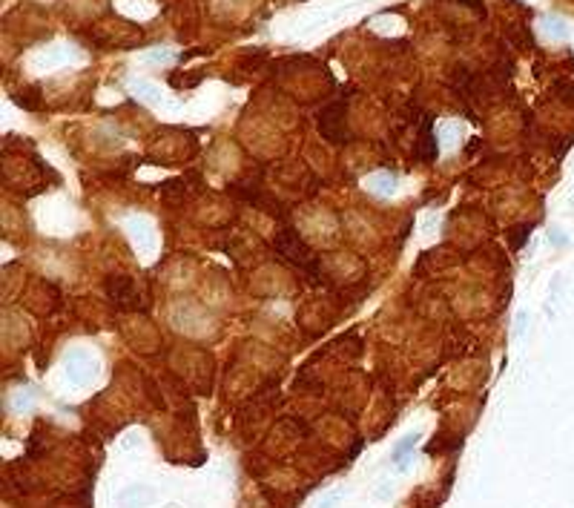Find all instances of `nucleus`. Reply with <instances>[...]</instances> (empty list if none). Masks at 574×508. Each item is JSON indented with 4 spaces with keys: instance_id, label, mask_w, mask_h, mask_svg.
Returning a JSON list of instances; mask_svg holds the SVG:
<instances>
[{
    "instance_id": "6e6552de",
    "label": "nucleus",
    "mask_w": 574,
    "mask_h": 508,
    "mask_svg": "<svg viewBox=\"0 0 574 508\" xmlns=\"http://www.w3.org/2000/svg\"><path fill=\"white\" fill-rule=\"evenodd\" d=\"M146 502H153V491L144 488V486H132L121 494V505L124 508H144Z\"/></svg>"
},
{
    "instance_id": "ddd939ff",
    "label": "nucleus",
    "mask_w": 574,
    "mask_h": 508,
    "mask_svg": "<svg viewBox=\"0 0 574 508\" xmlns=\"http://www.w3.org/2000/svg\"><path fill=\"white\" fill-rule=\"evenodd\" d=\"M336 502H339V494H327V497H324V500H322L316 508H334Z\"/></svg>"
},
{
    "instance_id": "f8f14e48",
    "label": "nucleus",
    "mask_w": 574,
    "mask_h": 508,
    "mask_svg": "<svg viewBox=\"0 0 574 508\" xmlns=\"http://www.w3.org/2000/svg\"><path fill=\"white\" fill-rule=\"evenodd\" d=\"M172 52L170 49H161V52H153V55H146V61H170Z\"/></svg>"
},
{
    "instance_id": "20e7f679",
    "label": "nucleus",
    "mask_w": 574,
    "mask_h": 508,
    "mask_svg": "<svg viewBox=\"0 0 574 508\" xmlns=\"http://www.w3.org/2000/svg\"><path fill=\"white\" fill-rule=\"evenodd\" d=\"M107 293L118 308H138V290L127 276H112L107 282Z\"/></svg>"
},
{
    "instance_id": "9b49d317",
    "label": "nucleus",
    "mask_w": 574,
    "mask_h": 508,
    "mask_svg": "<svg viewBox=\"0 0 574 508\" xmlns=\"http://www.w3.org/2000/svg\"><path fill=\"white\" fill-rule=\"evenodd\" d=\"M511 233H514V235H511V247L520 250V247H523V242L528 238V233H531V227H528V224H523V227H514Z\"/></svg>"
},
{
    "instance_id": "f03ea898",
    "label": "nucleus",
    "mask_w": 574,
    "mask_h": 508,
    "mask_svg": "<svg viewBox=\"0 0 574 508\" xmlns=\"http://www.w3.org/2000/svg\"><path fill=\"white\" fill-rule=\"evenodd\" d=\"M276 250H279L285 259H290L293 264H299V267H313V253H310V247L305 245V238H301L299 233H293V230H282V233H279Z\"/></svg>"
},
{
    "instance_id": "0eeeda50",
    "label": "nucleus",
    "mask_w": 574,
    "mask_h": 508,
    "mask_svg": "<svg viewBox=\"0 0 574 508\" xmlns=\"http://www.w3.org/2000/svg\"><path fill=\"white\" fill-rule=\"evenodd\" d=\"M419 158H422V161H434V158H437V138H434V121H431V118H425V124H422Z\"/></svg>"
},
{
    "instance_id": "f257e3e1",
    "label": "nucleus",
    "mask_w": 574,
    "mask_h": 508,
    "mask_svg": "<svg viewBox=\"0 0 574 508\" xmlns=\"http://www.w3.org/2000/svg\"><path fill=\"white\" fill-rule=\"evenodd\" d=\"M64 373H67V382H69V385L83 387V385H89V382L95 379L98 365H95V359H93V356H89L86 350H72L67 359H64Z\"/></svg>"
},
{
    "instance_id": "1a4fd4ad",
    "label": "nucleus",
    "mask_w": 574,
    "mask_h": 508,
    "mask_svg": "<svg viewBox=\"0 0 574 508\" xmlns=\"http://www.w3.org/2000/svg\"><path fill=\"white\" fill-rule=\"evenodd\" d=\"M542 32H546L549 38H554V41H563L568 35V29H566L563 18H542Z\"/></svg>"
},
{
    "instance_id": "423d86ee",
    "label": "nucleus",
    "mask_w": 574,
    "mask_h": 508,
    "mask_svg": "<svg viewBox=\"0 0 574 508\" xmlns=\"http://www.w3.org/2000/svg\"><path fill=\"white\" fill-rule=\"evenodd\" d=\"M365 187L374 193V195H394L397 193V175H390V172H374L371 178H365Z\"/></svg>"
},
{
    "instance_id": "9d476101",
    "label": "nucleus",
    "mask_w": 574,
    "mask_h": 508,
    "mask_svg": "<svg viewBox=\"0 0 574 508\" xmlns=\"http://www.w3.org/2000/svg\"><path fill=\"white\" fill-rule=\"evenodd\" d=\"M416 442H419V434H408V437H402V442L394 448V462L405 465V457L416 448Z\"/></svg>"
},
{
    "instance_id": "7ed1b4c3",
    "label": "nucleus",
    "mask_w": 574,
    "mask_h": 508,
    "mask_svg": "<svg viewBox=\"0 0 574 508\" xmlns=\"http://www.w3.org/2000/svg\"><path fill=\"white\" fill-rule=\"evenodd\" d=\"M319 130L327 141L334 144H345L348 132H345V107L342 104H330L327 109H322L319 115Z\"/></svg>"
},
{
    "instance_id": "39448f33",
    "label": "nucleus",
    "mask_w": 574,
    "mask_h": 508,
    "mask_svg": "<svg viewBox=\"0 0 574 508\" xmlns=\"http://www.w3.org/2000/svg\"><path fill=\"white\" fill-rule=\"evenodd\" d=\"M127 230H130L132 242H135V247L141 253H153L156 250V230H153V224H149L146 219H132L127 224Z\"/></svg>"
}]
</instances>
